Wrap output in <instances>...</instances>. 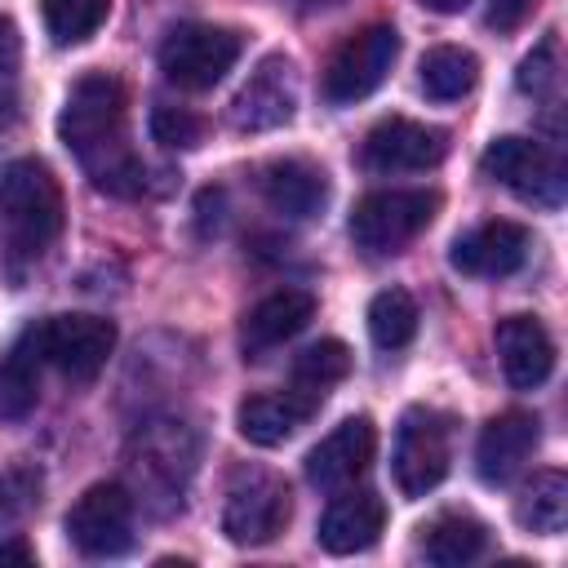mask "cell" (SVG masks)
Returning a JSON list of instances; mask_svg holds the SVG:
<instances>
[{"instance_id":"6da1fadb","label":"cell","mask_w":568,"mask_h":568,"mask_svg":"<svg viewBox=\"0 0 568 568\" xmlns=\"http://www.w3.org/2000/svg\"><path fill=\"white\" fill-rule=\"evenodd\" d=\"M58 138L71 146L89 182L106 195H142L146 186V164L129 146L124 133V84L106 71H89L71 84L62 115H58Z\"/></svg>"},{"instance_id":"7a4b0ae2","label":"cell","mask_w":568,"mask_h":568,"mask_svg":"<svg viewBox=\"0 0 568 568\" xmlns=\"http://www.w3.org/2000/svg\"><path fill=\"white\" fill-rule=\"evenodd\" d=\"M0 226L9 244L40 257L62 231V186L40 160H13L0 173Z\"/></svg>"},{"instance_id":"3957f363","label":"cell","mask_w":568,"mask_h":568,"mask_svg":"<svg viewBox=\"0 0 568 568\" xmlns=\"http://www.w3.org/2000/svg\"><path fill=\"white\" fill-rule=\"evenodd\" d=\"M18 346L36 364H53L71 382H93L115 351V324L102 315H49L31 324Z\"/></svg>"},{"instance_id":"277c9868","label":"cell","mask_w":568,"mask_h":568,"mask_svg":"<svg viewBox=\"0 0 568 568\" xmlns=\"http://www.w3.org/2000/svg\"><path fill=\"white\" fill-rule=\"evenodd\" d=\"M244 36L231 27H213V22H182L164 36L160 44V71L169 84L204 93L213 89L240 58Z\"/></svg>"},{"instance_id":"5b68a950","label":"cell","mask_w":568,"mask_h":568,"mask_svg":"<svg viewBox=\"0 0 568 568\" xmlns=\"http://www.w3.org/2000/svg\"><path fill=\"white\" fill-rule=\"evenodd\" d=\"M439 213L435 191H373L351 213V240L368 253H399Z\"/></svg>"},{"instance_id":"8992f818","label":"cell","mask_w":568,"mask_h":568,"mask_svg":"<svg viewBox=\"0 0 568 568\" xmlns=\"http://www.w3.org/2000/svg\"><path fill=\"white\" fill-rule=\"evenodd\" d=\"M448 435H453L448 417L435 408H408L399 417L390 462H395V484L404 497H426L448 475V462H453Z\"/></svg>"},{"instance_id":"52a82bcc","label":"cell","mask_w":568,"mask_h":568,"mask_svg":"<svg viewBox=\"0 0 568 568\" xmlns=\"http://www.w3.org/2000/svg\"><path fill=\"white\" fill-rule=\"evenodd\" d=\"M288 524V488L271 470H240L226 488L222 532L235 546H266Z\"/></svg>"},{"instance_id":"ba28073f","label":"cell","mask_w":568,"mask_h":568,"mask_svg":"<svg viewBox=\"0 0 568 568\" xmlns=\"http://www.w3.org/2000/svg\"><path fill=\"white\" fill-rule=\"evenodd\" d=\"M67 537L80 555L106 559L133 541V493L124 484H93L67 510Z\"/></svg>"},{"instance_id":"9c48e42d","label":"cell","mask_w":568,"mask_h":568,"mask_svg":"<svg viewBox=\"0 0 568 568\" xmlns=\"http://www.w3.org/2000/svg\"><path fill=\"white\" fill-rule=\"evenodd\" d=\"M395 58H399V36H395V27H386V22L364 27L359 36H351V40L328 58L324 98L337 102V106L368 98V93L390 75Z\"/></svg>"},{"instance_id":"30bf717a","label":"cell","mask_w":568,"mask_h":568,"mask_svg":"<svg viewBox=\"0 0 568 568\" xmlns=\"http://www.w3.org/2000/svg\"><path fill=\"white\" fill-rule=\"evenodd\" d=\"M479 169H484V178L510 186L519 200L550 204V209L564 200V164L546 146L528 142V138H497V142H488L484 155H479Z\"/></svg>"},{"instance_id":"8fae6325","label":"cell","mask_w":568,"mask_h":568,"mask_svg":"<svg viewBox=\"0 0 568 568\" xmlns=\"http://www.w3.org/2000/svg\"><path fill=\"white\" fill-rule=\"evenodd\" d=\"M444 151H448V133L444 129L390 115V120L368 129L359 160L373 173H422V169H435L444 160Z\"/></svg>"},{"instance_id":"7c38bea8","label":"cell","mask_w":568,"mask_h":568,"mask_svg":"<svg viewBox=\"0 0 568 568\" xmlns=\"http://www.w3.org/2000/svg\"><path fill=\"white\" fill-rule=\"evenodd\" d=\"M297 111V71L284 53L262 58V67L244 80V89L231 102V124L240 133H266L288 124Z\"/></svg>"},{"instance_id":"4fadbf2b","label":"cell","mask_w":568,"mask_h":568,"mask_svg":"<svg viewBox=\"0 0 568 568\" xmlns=\"http://www.w3.org/2000/svg\"><path fill=\"white\" fill-rule=\"evenodd\" d=\"M528 244H532V240H528V231H524L519 222L497 217V222H484V226L457 235L453 248H448V262H453V271H462V275L501 280V275H515V271L524 266Z\"/></svg>"},{"instance_id":"5bb4252c","label":"cell","mask_w":568,"mask_h":568,"mask_svg":"<svg viewBox=\"0 0 568 568\" xmlns=\"http://www.w3.org/2000/svg\"><path fill=\"white\" fill-rule=\"evenodd\" d=\"M377 448V430L368 417H346L342 426H333L311 453H306V479L315 488H346L355 484Z\"/></svg>"},{"instance_id":"9a60e30c","label":"cell","mask_w":568,"mask_h":568,"mask_svg":"<svg viewBox=\"0 0 568 568\" xmlns=\"http://www.w3.org/2000/svg\"><path fill=\"white\" fill-rule=\"evenodd\" d=\"M386 528V501L373 488H351L328 501L320 515V546L328 555H355L368 550Z\"/></svg>"},{"instance_id":"2e32d148","label":"cell","mask_w":568,"mask_h":568,"mask_svg":"<svg viewBox=\"0 0 568 568\" xmlns=\"http://www.w3.org/2000/svg\"><path fill=\"white\" fill-rule=\"evenodd\" d=\"M537 448V417L528 413H501L479 430L475 444V470L484 484H510Z\"/></svg>"},{"instance_id":"e0dca14e","label":"cell","mask_w":568,"mask_h":568,"mask_svg":"<svg viewBox=\"0 0 568 568\" xmlns=\"http://www.w3.org/2000/svg\"><path fill=\"white\" fill-rule=\"evenodd\" d=\"M497 355L506 368V382L515 390H532L550 377L555 368V342L532 315H510L497 324Z\"/></svg>"},{"instance_id":"ac0fdd59","label":"cell","mask_w":568,"mask_h":568,"mask_svg":"<svg viewBox=\"0 0 568 568\" xmlns=\"http://www.w3.org/2000/svg\"><path fill=\"white\" fill-rule=\"evenodd\" d=\"M315 315V297L306 288H280L271 297H262L248 315H244V328H240V342H244V355H262L288 337H297Z\"/></svg>"},{"instance_id":"d6986e66","label":"cell","mask_w":568,"mask_h":568,"mask_svg":"<svg viewBox=\"0 0 568 568\" xmlns=\"http://www.w3.org/2000/svg\"><path fill=\"white\" fill-rule=\"evenodd\" d=\"M262 195L284 217H315L328 204V178L311 160H275L262 169Z\"/></svg>"},{"instance_id":"ffe728a7","label":"cell","mask_w":568,"mask_h":568,"mask_svg":"<svg viewBox=\"0 0 568 568\" xmlns=\"http://www.w3.org/2000/svg\"><path fill=\"white\" fill-rule=\"evenodd\" d=\"M315 408H320V404H311V399L297 395V390H271V395H248V399L240 404L235 422H240V435H244L248 444L275 448V444H284L297 426H306Z\"/></svg>"},{"instance_id":"44dd1931","label":"cell","mask_w":568,"mask_h":568,"mask_svg":"<svg viewBox=\"0 0 568 568\" xmlns=\"http://www.w3.org/2000/svg\"><path fill=\"white\" fill-rule=\"evenodd\" d=\"M346 373H351V351H346V342H337V337H324V342L306 346V351L293 359V373H288V390L306 395L311 404H324L328 386H337Z\"/></svg>"},{"instance_id":"7402d4cb","label":"cell","mask_w":568,"mask_h":568,"mask_svg":"<svg viewBox=\"0 0 568 568\" xmlns=\"http://www.w3.org/2000/svg\"><path fill=\"white\" fill-rule=\"evenodd\" d=\"M133 470H138L142 484H155V479L164 475L169 497L182 501L178 493H182V479H186V470H191V457L182 453V430H173V426L146 430V435L138 439V462H133Z\"/></svg>"},{"instance_id":"603a6c76","label":"cell","mask_w":568,"mask_h":568,"mask_svg":"<svg viewBox=\"0 0 568 568\" xmlns=\"http://www.w3.org/2000/svg\"><path fill=\"white\" fill-rule=\"evenodd\" d=\"M479 80V58L462 44H435L426 58H422V89L426 98L435 102H457L475 89Z\"/></svg>"},{"instance_id":"cb8c5ba5","label":"cell","mask_w":568,"mask_h":568,"mask_svg":"<svg viewBox=\"0 0 568 568\" xmlns=\"http://www.w3.org/2000/svg\"><path fill=\"white\" fill-rule=\"evenodd\" d=\"M515 515H519L524 528H532L541 537L564 532V524H568V475L564 470H537L532 484L519 493Z\"/></svg>"},{"instance_id":"d4e9b609","label":"cell","mask_w":568,"mask_h":568,"mask_svg":"<svg viewBox=\"0 0 568 568\" xmlns=\"http://www.w3.org/2000/svg\"><path fill=\"white\" fill-rule=\"evenodd\" d=\"M484 546H488V528L479 519H470V515H439L422 537V555L430 564H439V568H462Z\"/></svg>"},{"instance_id":"484cf974","label":"cell","mask_w":568,"mask_h":568,"mask_svg":"<svg viewBox=\"0 0 568 568\" xmlns=\"http://www.w3.org/2000/svg\"><path fill=\"white\" fill-rule=\"evenodd\" d=\"M417 333V306L404 288H382L373 302H368V337L382 346V351H399L408 346Z\"/></svg>"},{"instance_id":"4316f807","label":"cell","mask_w":568,"mask_h":568,"mask_svg":"<svg viewBox=\"0 0 568 568\" xmlns=\"http://www.w3.org/2000/svg\"><path fill=\"white\" fill-rule=\"evenodd\" d=\"M40 9H44V31L53 36V44H80L106 22L111 0H44Z\"/></svg>"},{"instance_id":"83f0119b","label":"cell","mask_w":568,"mask_h":568,"mask_svg":"<svg viewBox=\"0 0 568 568\" xmlns=\"http://www.w3.org/2000/svg\"><path fill=\"white\" fill-rule=\"evenodd\" d=\"M36 368H40V364H36L22 346H13V351L0 359V422H22V417L36 408V390H40Z\"/></svg>"},{"instance_id":"f1b7e54d","label":"cell","mask_w":568,"mask_h":568,"mask_svg":"<svg viewBox=\"0 0 568 568\" xmlns=\"http://www.w3.org/2000/svg\"><path fill=\"white\" fill-rule=\"evenodd\" d=\"M151 138H155L160 146H169V151H191V146H200V138H204V120H200L195 111H186V106L160 102V106L151 111Z\"/></svg>"},{"instance_id":"f546056e","label":"cell","mask_w":568,"mask_h":568,"mask_svg":"<svg viewBox=\"0 0 568 568\" xmlns=\"http://www.w3.org/2000/svg\"><path fill=\"white\" fill-rule=\"evenodd\" d=\"M559 49H555V36H546L524 62H519V75H515V84L524 89V93H532V98H541V93H550L555 89V80H559V58H555Z\"/></svg>"},{"instance_id":"4dcf8cb0","label":"cell","mask_w":568,"mask_h":568,"mask_svg":"<svg viewBox=\"0 0 568 568\" xmlns=\"http://www.w3.org/2000/svg\"><path fill=\"white\" fill-rule=\"evenodd\" d=\"M528 9H532V0H493V4H488V22L501 27V31H510V27L524 22Z\"/></svg>"},{"instance_id":"1f68e13d","label":"cell","mask_w":568,"mask_h":568,"mask_svg":"<svg viewBox=\"0 0 568 568\" xmlns=\"http://www.w3.org/2000/svg\"><path fill=\"white\" fill-rule=\"evenodd\" d=\"M18 53H22V40H18V27L9 18H0V75H9L18 67Z\"/></svg>"},{"instance_id":"d6a6232c","label":"cell","mask_w":568,"mask_h":568,"mask_svg":"<svg viewBox=\"0 0 568 568\" xmlns=\"http://www.w3.org/2000/svg\"><path fill=\"white\" fill-rule=\"evenodd\" d=\"M422 4H426L430 13H462L470 0H422Z\"/></svg>"},{"instance_id":"836d02e7","label":"cell","mask_w":568,"mask_h":568,"mask_svg":"<svg viewBox=\"0 0 568 568\" xmlns=\"http://www.w3.org/2000/svg\"><path fill=\"white\" fill-rule=\"evenodd\" d=\"M0 559H31V550L18 541H0Z\"/></svg>"},{"instance_id":"e575fe53","label":"cell","mask_w":568,"mask_h":568,"mask_svg":"<svg viewBox=\"0 0 568 568\" xmlns=\"http://www.w3.org/2000/svg\"><path fill=\"white\" fill-rule=\"evenodd\" d=\"M306 9H324V4H342V0H302Z\"/></svg>"}]
</instances>
